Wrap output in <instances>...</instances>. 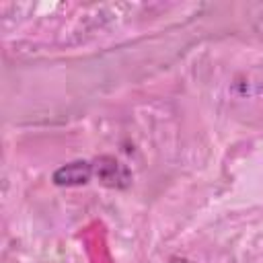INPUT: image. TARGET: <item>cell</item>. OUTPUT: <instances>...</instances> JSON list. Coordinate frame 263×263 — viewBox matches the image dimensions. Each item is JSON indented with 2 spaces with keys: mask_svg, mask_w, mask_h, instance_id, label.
I'll return each mask as SVG.
<instances>
[{
  "mask_svg": "<svg viewBox=\"0 0 263 263\" xmlns=\"http://www.w3.org/2000/svg\"><path fill=\"white\" fill-rule=\"evenodd\" d=\"M168 263H189V261H187L185 257H171Z\"/></svg>",
  "mask_w": 263,
  "mask_h": 263,
  "instance_id": "3957f363",
  "label": "cell"
},
{
  "mask_svg": "<svg viewBox=\"0 0 263 263\" xmlns=\"http://www.w3.org/2000/svg\"><path fill=\"white\" fill-rule=\"evenodd\" d=\"M92 166H95V175L99 177V181L103 185H107V187L121 189V187H127L132 183L129 171L121 162H117L115 158H111V156H103V158L95 160Z\"/></svg>",
  "mask_w": 263,
  "mask_h": 263,
  "instance_id": "6da1fadb",
  "label": "cell"
},
{
  "mask_svg": "<svg viewBox=\"0 0 263 263\" xmlns=\"http://www.w3.org/2000/svg\"><path fill=\"white\" fill-rule=\"evenodd\" d=\"M95 175V166L86 160H74V162H68L64 166H60L51 181L60 187H74V185H86L90 181V177Z\"/></svg>",
  "mask_w": 263,
  "mask_h": 263,
  "instance_id": "7a4b0ae2",
  "label": "cell"
}]
</instances>
